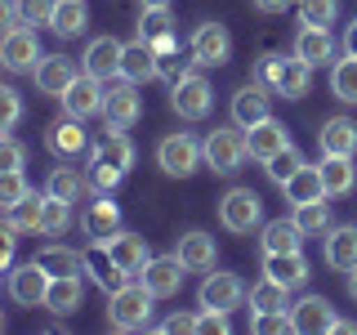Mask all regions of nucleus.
Here are the masks:
<instances>
[{
  "label": "nucleus",
  "mask_w": 357,
  "mask_h": 335,
  "mask_svg": "<svg viewBox=\"0 0 357 335\" xmlns=\"http://www.w3.org/2000/svg\"><path fill=\"white\" fill-rule=\"evenodd\" d=\"M344 54H357V18L344 27Z\"/></svg>",
  "instance_id": "57"
},
{
  "label": "nucleus",
  "mask_w": 357,
  "mask_h": 335,
  "mask_svg": "<svg viewBox=\"0 0 357 335\" xmlns=\"http://www.w3.org/2000/svg\"><path fill=\"white\" fill-rule=\"evenodd\" d=\"M331 94L340 103H357V54H344L331 67Z\"/></svg>",
  "instance_id": "37"
},
{
  "label": "nucleus",
  "mask_w": 357,
  "mask_h": 335,
  "mask_svg": "<svg viewBox=\"0 0 357 335\" xmlns=\"http://www.w3.org/2000/svg\"><path fill=\"white\" fill-rule=\"evenodd\" d=\"M18 5H22V22H27V27H50L59 0H18Z\"/></svg>",
  "instance_id": "46"
},
{
  "label": "nucleus",
  "mask_w": 357,
  "mask_h": 335,
  "mask_svg": "<svg viewBox=\"0 0 357 335\" xmlns=\"http://www.w3.org/2000/svg\"><path fill=\"white\" fill-rule=\"evenodd\" d=\"M81 268H85L89 282H94L98 290H107V295H112V290H116L121 282H130V277L121 273V264L107 255V246H103V241H89V251H81Z\"/></svg>",
  "instance_id": "15"
},
{
  "label": "nucleus",
  "mask_w": 357,
  "mask_h": 335,
  "mask_svg": "<svg viewBox=\"0 0 357 335\" xmlns=\"http://www.w3.org/2000/svg\"><path fill=\"white\" fill-rule=\"evenodd\" d=\"M121 179H126L121 170H112V165H103V161H89V184H94L98 193H112Z\"/></svg>",
  "instance_id": "49"
},
{
  "label": "nucleus",
  "mask_w": 357,
  "mask_h": 335,
  "mask_svg": "<svg viewBox=\"0 0 357 335\" xmlns=\"http://www.w3.org/2000/svg\"><path fill=\"white\" fill-rule=\"evenodd\" d=\"M85 299V268L81 273H59L50 282V295H45V308L54 313V318H72L76 308H81Z\"/></svg>",
  "instance_id": "17"
},
{
  "label": "nucleus",
  "mask_w": 357,
  "mask_h": 335,
  "mask_svg": "<svg viewBox=\"0 0 357 335\" xmlns=\"http://www.w3.org/2000/svg\"><path fill=\"white\" fill-rule=\"evenodd\" d=\"M45 59L40 54V40H36V27H9L5 40H0V63L9 72H36V63Z\"/></svg>",
  "instance_id": "9"
},
{
  "label": "nucleus",
  "mask_w": 357,
  "mask_h": 335,
  "mask_svg": "<svg viewBox=\"0 0 357 335\" xmlns=\"http://www.w3.org/2000/svg\"><path fill=\"white\" fill-rule=\"evenodd\" d=\"M210 103H215V89H210V81L201 72H188L183 81L170 85V107L183 121H206L210 117Z\"/></svg>",
  "instance_id": "6"
},
{
  "label": "nucleus",
  "mask_w": 357,
  "mask_h": 335,
  "mask_svg": "<svg viewBox=\"0 0 357 335\" xmlns=\"http://www.w3.org/2000/svg\"><path fill=\"white\" fill-rule=\"evenodd\" d=\"M156 165H161L170 179H188L197 170V165H206V148H201V139L192 134H165L161 143H156Z\"/></svg>",
  "instance_id": "3"
},
{
  "label": "nucleus",
  "mask_w": 357,
  "mask_h": 335,
  "mask_svg": "<svg viewBox=\"0 0 357 335\" xmlns=\"http://www.w3.org/2000/svg\"><path fill=\"white\" fill-rule=\"evenodd\" d=\"M273 117V103H268V89L264 85H241L237 94H232V121H237L241 130H250V126H259V121Z\"/></svg>",
  "instance_id": "21"
},
{
  "label": "nucleus",
  "mask_w": 357,
  "mask_h": 335,
  "mask_svg": "<svg viewBox=\"0 0 357 335\" xmlns=\"http://www.w3.org/2000/svg\"><path fill=\"white\" fill-rule=\"evenodd\" d=\"M290 54H299L308 67L331 63V59H335V36H331V27H299L295 50H290Z\"/></svg>",
  "instance_id": "29"
},
{
  "label": "nucleus",
  "mask_w": 357,
  "mask_h": 335,
  "mask_svg": "<svg viewBox=\"0 0 357 335\" xmlns=\"http://www.w3.org/2000/svg\"><path fill=\"white\" fill-rule=\"evenodd\" d=\"M89 161H103V165H112V170L130 174V165H134V143H130V134L121 130V126L103 130V139L89 148Z\"/></svg>",
  "instance_id": "19"
},
{
  "label": "nucleus",
  "mask_w": 357,
  "mask_h": 335,
  "mask_svg": "<svg viewBox=\"0 0 357 335\" xmlns=\"http://www.w3.org/2000/svg\"><path fill=\"white\" fill-rule=\"evenodd\" d=\"M85 27H89V5H85V0H59V9H54V22H50L54 36L72 40V36H81Z\"/></svg>",
  "instance_id": "33"
},
{
  "label": "nucleus",
  "mask_w": 357,
  "mask_h": 335,
  "mask_svg": "<svg viewBox=\"0 0 357 335\" xmlns=\"http://www.w3.org/2000/svg\"><path fill=\"white\" fill-rule=\"evenodd\" d=\"M255 9H259V14H286L290 5H295V0H250Z\"/></svg>",
  "instance_id": "56"
},
{
  "label": "nucleus",
  "mask_w": 357,
  "mask_h": 335,
  "mask_svg": "<svg viewBox=\"0 0 357 335\" xmlns=\"http://www.w3.org/2000/svg\"><path fill=\"white\" fill-rule=\"evenodd\" d=\"M40 215H45V197H36V193H27L22 201L5 206V223L18 232H40Z\"/></svg>",
  "instance_id": "36"
},
{
  "label": "nucleus",
  "mask_w": 357,
  "mask_h": 335,
  "mask_svg": "<svg viewBox=\"0 0 357 335\" xmlns=\"http://www.w3.org/2000/svg\"><path fill=\"white\" fill-rule=\"evenodd\" d=\"M103 94H107V85H103V81H94L89 72H81L72 85L63 89L59 103H63L67 117H81V121H85V117H98V112H103Z\"/></svg>",
  "instance_id": "11"
},
{
  "label": "nucleus",
  "mask_w": 357,
  "mask_h": 335,
  "mask_svg": "<svg viewBox=\"0 0 357 335\" xmlns=\"http://www.w3.org/2000/svg\"><path fill=\"white\" fill-rule=\"evenodd\" d=\"M14 241H18V228H9L5 223V232H0V268H14Z\"/></svg>",
  "instance_id": "55"
},
{
  "label": "nucleus",
  "mask_w": 357,
  "mask_h": 335,
  "mask_svg": "<svg viewBox=\"0 0 357 335\" xmlns=\"http://www.w3.org/2000/svg\"><path fill=\"white\" fill-rule=\"evenodd\" d=\"M286 308H290V286L273 282V277L250 286V318H259V313H286Z\"/></svg>",
  "instance_id": "35"
},
{
  "label": "nucleus",
  "mask_w": 357,
  "mask_h": 335,
  "mask_svg": "<svg viewBox=\"0 0 357 335\" xmlns=\"http://www.w3.org/2000/svg\"><path fill=\"white\" fill-rule=\"evenodd\" d=\"M143 9H170V0H139Z\"/></svg>",
  "instance_id": "58"
},
{
  "label": "nucleus",
  "mask_w": 357,
  "mask_h": 335,
  "mask_svg": "<svg viewBox=\"0 0 357 335\" xmlns=\"http://www.w3.org/2000/svg\"><path fill=\"white\" fill-rule=\"evenodd\" d=\"M31 76H36V89H40V94H54V98H63V89L76 81L72 59H63V54H45Z\"/></svg>",
  "instance_id": "26"
},
{
  "label": "nucleus",
  "mask_w": 357,
  "mask_h": 335,
  "mask_svg": "<svg viewBox=\"0 0 357 335\" xmlns=\"http://www.w3.org/2000/svg\"><path fill=\"white\" fill-rule=\"evenodd\" d=\"M321 184H326V197H349L353 188H357V165H353V156H331V152H321Z\"/></svg>",
  "instance_id": "28"
},
{
  "label": "nucleus",
  "mask_w": 357,
  "mask_h": 335,
  "mask_svg": "<svg viewBox=\"0 0 357 335\" xmlns=\"http://www.w3.org/2000/svg\"><path fill=\"white\" fill-rule=\"evenodd\" d=\"M152 304H156V295L143 282H121L107 295V322H112V331H148L152 327Z\"/></svg>",
  "instance_id": "1"
},
{
  "label": "nucleus",
  "mask_w": 357,
  "mask_h": 335,
  "mask_svg": "<svg viewBox=\"0 0 357 335\" xmlns=\"http://www.w3.org/2000/svg\"><path fill=\"white\" fill-rule=\"evenodd\" d=\"M161 331H165V335H188V331H197V313H170V318L161 322Z\"/></svg>",
  "instance_id": "52"
},
{
  "label": "nucleus",
  "mask_w": 357,
  "mask_h": 335,
  "mask_svg": "<svg viewBox=\"0 0 357 335\" xmlns=\"http://www.w3.org/2000/svg\"><path fill=\"white\" fill-rule=\"evenodd\" d=\"M201 148H206V165L215 174H237L245 165V156H250V143H245V130L232 121V126H215L201 139Z\"/></svg>",
  "instance_id": "2"
},
{
  "label": "nucleus",
  "mask_w": 357,
  "mask_h": 335,
  "mask_svg": "<svg viewBox=\"0 0 357 335\" xmlns=\"http://www.w3.org/2000/svg\"><path fill=\"white\" fill-rule=\"evenodd\" d=\"M255 85H264L268 94H277V59H264L255 67Z\"/></svg>",
  "instance_id": "54"
},
{
  "label": "nucleus",
  "mask_w": 357,
  "mask_h": 335,
  "mask_svg": "<svg viewBox=\"0 0 357 335\" xmlns=\"http://www.w3.org/2000/svg\"><path fill=\"white\" fill-rule=\"evenodd\" d=\"M295 9L304 27H331L340 18V0H295Z\"/></svg>",
  "instance_id": "41"
},
{
  "label": "nucleus",
  "mask_w": 357,
  "mask_h": 335,
  "mask_svg": "<svg viewBox=\"0 0 357 335\" xmlns=\"http://www.w3.org/2000/svg\"><path fill=\"white\" fill-rule=\"evenodd\" d=\"M67 223H72V201H63V197H50V193H45L40 232H45V237H59V232H67Z\"/></svg>",
  "instance_id": "42"
},
{
  "label": "nucleus",
  "mask_w": 357,
  "mask_h": 335,
  "mask_svg": "<svg viewBox=\"0 0 357 335\" xmlns=\"http://www.w3.org/2000/svg\"><path fill=\"white\" fill-rule=\"evenodd\" d=\"M0 107H5V134H14L18 117H22V98H18V89H14V85L0 89Z\"/></svg>",
  "instance_id": "50"
},
{
  "label": "nucleus",
  "mask_w": 357,
  "mask_h": 335,
  "mask_svg": "<svg viewBox=\"0 0 357 335\" xmlns=\"http://www.w3.org/2000/svg\"><path fill=\"white\" fill-rule=\"evenodd\" d=\"M282 193L290 206H308V201H326V184H321V170L317 165H304V170H295L282 184Z\"/></svg>",
  "instance_id": "31"
},
{
  "label": "nucleus",
  "mask_w": 357,
  "mask_h": 335,
  "mask_svg": "<svg viewBox=\"0 0 357 335\" xmlns=\"http://www.w3.org/2000/svg\"><path fill=\"white\" fill-rule=\"evenodd\" d=\"M139 36H143V40H152V45H161L165 36H174V18H170V9H143V14H139Z\"/></svg>",
  "instance_id": "43"
},
{
  "label": "nucleus",
  "mask_w": 357,
  "mask_h": 335,
  "mask_svg": "<svg viewBox=\"0 0 357 335\" xmlns=\"http://www.w3.org/2000/svg\"><path fill=\"white\" fill-rule=\"evenodd\" d=\"M308 81H312V67L290 54V59H277V94L282 98H304L308 94Z\"/></svg>",
  "instance_id": "32"
},
{
  "label": "nucleus",
  "mask_w": 357,
  "mask_h": 335,
  "mask_svg": "<svg viewBox=\"0 0 357 335\" xmlns=\"http://www.w3.org/2000/svg\"><path fill=\"white\" fill-rule=\"evenodd\" d=\"M174 255L183 260L188 273H210V268H215V260H219V246H215V237H210V232H183V237H178V246H174Z\"/></svg>",
  "instance_id": "22"
},
{
  "label": "nucleus",
  "mask_w": 357,
  "mask_h": 335,
  "mask_svg": "<svg viewBox=\"0 0 357 335\" xmlns=\"http://www.w3.org/2000/svg\"><path fill=\"white\" fill-rule=\"evenodd\" d=\"M45 193L50 197H63V201H81L85 197V179L72 170V165H54L50 179H45Z\"/></svg>",
  "instance_id": "39"
},
{
  "label": "nucleus",
  "mask_w": 357,
  "mask_h": 335,
  "mask_svg": "<svg viewBox=\"0 0 357 335\" xmlns=\"http://www.w3.org/2000/svg\"><path fill=\"white\" fill-rule=\"evenodd\" d=\"M31 188H27V179H22V170H0V201L5 206H14V201H22Z\"/></svg>",
  "instance_id": "47"
},
{
  "label": "nucleus",
  "mask_w": 357,
  "mask_h": 335,
  "mask_svg": "<svg viewBox=\"0 0 357 335\" xmlns=\"http://www.w3.org/2000/svg\"><path fill=\"white\" fill-rule=\"evenodd\" d=\"M264 255H286V251H299L304 246V232H299L295 219H273L264 223Z\"/></svg>",
  "instance_id": "34"
},
{
  "label": "nucleus",
  "mask_w": 357,
  "mask_h": 335,
  "mask_svg": "<svg viewBox=\"0 0 357 335\" xmlns=\"http://www.w3.org/2000/svg\"><path fill=\"white\" fill-rule=\"evenodd\" d=\"M264 277H273V282H282L290 290H299L308 282V260L304 251H286V255H264Z\"/></svg>",
  "instance_id": "25"
},
{
  "label": "nucleus",
  "mask_w": 357,
  "mask_h": 335,
  "mask_svg": "<svg viewBox=\"0 0 357 335\" xmlns=\"http://www.w3.org/2000/svg\"><path fill=\"white\" fill-rule=\"evenodd\" d=\"M349 295L357 299V268H353V273H349Z\"/></svg>",
  "instance_id": "59"
},
{
  "label": "nucleus",
  "mask_w": 357,
  "mask_h": 335,
  "mask_svg": "<svg viewBox=\"0 0 357 335\" xmlns=\"http://www.w3.org/2000/svg\"><path fill=\"white\" fill-rule=\"evenodd\" d=\"M219 223L228 232H250L264 223V201L255 188H228L219 201Z\"/></svg>",
  "instance_id": "5"
},
{
  "label": "nucleus",
  "mask_w": 357,
  "mask_h": 335,
  "mask_svg": "<svg viewBox=\"0 0 357 335\" xmlns=\"http://www.w3.org/2000/svg\"><path fill=\"white\" fill-rule=\"evenodd\" d=\"M245 143H250V161H273L282 148H290V130L277 117H268V121L245 130Z\"/></svg>",
  "instance_id": "18"
},
{
  "label": "nucleus",
  "mask_w": 357,
  "mask_h": 335,
  "mask_svg": "<svg viewBox=\"0 0 357 335\" xmlns=\"http://www.w3.org/2000/svg\"><path fill=\"white\" fill-rule=\"evenodd\" d=\"M45 148H50L54 156H63V161L81 156L89 148V134L81 130V117H63L59 126H50V134H45Z\"/></svg>",
  "instance_id": "23"
},
{
  "label": "nucleus",
  "mask_w": 357,
  "mask_h": 335,
  "mask_svg": "<svg viewBox=\"0 0 357 335\" xmlns=\"http://www.w3.org/2000/svg\"><path fill=\"white\" fill-rule=\"evenodd\" d=\"M121 59H126V45H121L116 36H94V40H89L85 45V72L89 76H94V81H116V76H121Z\"/></svg>",
  "instance_id": "13"
},
{
  "label": "nucleus",
  "mask_w": 357,
  "mask_h": 335,
  "mask_svg": "<svg viewBox=\"0 0 357 335\" xmlns=\"http://www.w3.org/2000/svg\"><path fill=\"white\" fill-rule=\"evenodd\" d=\"M197 331H201V335H228V313L201 308V313H197Z\"/></svg>",
  "instance_id": "51"
},
{
  "label": "nucleus",
  "mask_w": 357,
  "mask_h": 335,
  "mask_svg": "<svg viewBox=\"0 0 357 335\" xmlns=\"http://www.w3.org/2000/svg\"><path fill=\"white\" fill-rule=\"evenodd\" d=\"M112 232H121V210H116V201H107V193H98V201H89V210H85V237L107 241Z\"/></svg>",
  "instance_id": "30"
},
{
  "label": "nucleus",
  "mask_w": 357,
  "mask_h": 335,
  "mask_svg": "<svg viewBox=\"0 0 357 335\" xmlns=\"http://www.w3.org/2000/svg\"><path fill=\"white\" fill-rule=\"evenodd\" d=\"M188 54L197 59V67H223L232 59V36L223 22H201L188 40Z\"/></svg>",
  "instance_id": "8"
},
{
  "label": "nucleus",
  "mask_w": 357,
  "mask_h": 335,
  "mask_svg": "<svg viewBox=\"0 0 357 335\" xmlns=\"http://www.w3.org/2000/svg\"><path fill=\"white\" fill-rule=\"evenodd\" d=\"M103 117H107V126L130 130L134 121L143 117V94H139V81H126V76L107 81V94H103Z\"/></svg>",
  "instance_id": "7"
},
{
  "label": "nucleus",
  "mask_w": 357,
  "mask_h": 335,
  "mask_svg": "<svg viewBox=\"0 0 357 335\" xmlns=\"http://www.w3.org/2000/svg\"><path fill=\"white\" fill-rule=\"evenodd\" d=\"M103 246H107V255H112V260L121 264V273H126V277H139L143 268H148V260H152L148 237H143V232H130V228L112 232V237H107Z\"/></svg>",
  "instance_id": "12"
},
{
  "label": "nucleus",
  "mask_w": 357,
  "mask_h": 335,
  "mask_svg": "<svg viewBox=\"0 0 357 335\" xmlns=\"http://www.w3.org/2000/svg\"><path fill=\"white\" fill-rule=\"evenodd\" d=\"M317 148L331 152V156H357V121L349 117H331L321 121L317 130Z\"/></svg>",
  "instance_id": "24"
},
{
  "label": "nucleus",
  "mask_w": 357,
  "mask_h": 335,
  "mask_svg": "<svg viewBox=\"0 0 357 335\" xmlns=\"http://www.w3.org/2000/svg\"><path fill=\"white\" fill-rule=\"evenodd\" d=\"M50 282H54V273L45 268L40 260H31V264H14L9 268V277H5V290H9V299L22 308H45V295H50Z\"/></svg>",
  "instance_id": "4"
},
{
  "label": "nucleus",
  "mask_w": 357,
  "mask_h": 335,
  "mask_svg": "<svg viewBox=\"0 0 357 335\" xmlns=\"http://www.w3.org/2000/svg\"><path fill=\"white\" fill-rule=\"evenodd\" d=\"M290 327H295L299 335L335 331V308H331V299H321V295H304L299 304H290Z\"/></svg>",
  "instance_id": "16"
},
{
  "label": "nucleus",
  "mask_w": 357,
  "mask_h": 335,
  "mask_svg": "<svg viewBox=\"0 0 357 335\" xmlns=\"http://www.w3.org/2000/svg\"><path fill=\"white\" fill-rule=\"evenodd\" d=\"M121 76L126 81H156V45L152 40H143V36H134L126 45V59H121Z\"/></svg>",
  "instance_id": "27"
},
{
  "label": "nucleus",
  "mask_w": 357,
  "mask_h": 335,
  "mask_svg": "<svg viewBox=\"0 0 357 335\" xmlns=\"http://www.w3.org/2000/svg\"><path fill=\"white\" fill-rule=\"evenodd\" d=\"M304 165H308V161L299 156V148H295V143H290V148H282V152L273 156V161H264V170H268V179H273L277 188H282L286 179L295 174V170H304Z\"/></svg>",
  "instance_id": "44"
},
{
  "label": "nucleus",
  "mask_w": 357,
  "mask_h": 335,
  "mask_svg": "<svg viewBox=\"0 0 357 335\" xmlns=\"http://www.w3.org/2000/svg\"><path fill=\"white\" fill-rule=\"evenodd\" d=\"M192 63H197V59H183V54H178V45H165V50H156V76H161L165 85L183 81V76L192 72Z\"/></svg>",
  "instance_id": "40"
},
{
  "label": "nucleus",
  "mask_w": 357,
  "mask_h": 335,
  "mask_svg": "<svg viewBox=\"0 0 357 335\" xmlns=\"http://www.w3.org/2000/svg\"><path fill=\"white\" fill-rule=\"evenodd\" d=\"M290 219L299 223V232H304V237H326V228H331V210H326V201L290 206Z\"/></svg>",
  "instance_id": "38"
},
{
  "label": "nucleus",
  "mask_w": 357,
  "mask_h": 335,
  "mask_svg": "<svg viewBox=\"0 0 357 335\" xmlns=\"http://www.w3.org/2000/svg\"><path fill=\"white\" fill-rule=\"evenodd\" d=\"M183 273H188V268H183V260H178V255H152L148 268L139 273V282L148 286L156 299H170L174 290L183 286Z\"/></svg>",
  "instance_id": "14"
},
{
  "label": "nucleus",
  "mask_w": 357,
  "mask_h": 335,
  "mask_svg": "<svg viewBox=\"0 0 357 335\" xmlns=\"http://www.w3.org/2000/svg\"><path fill=\"white\" fill-rule=\"evenodd\" d=\"M36 260H40L45 268H50L54 277H59V273H81V255H76V251H67V246H45Z\"/></svg>",
  "instance_id": "45"
},
{
  "label": "nucleus",
  "mask_w": 357,
  "mask_h": 335,
  "mask_svg": "<svg viewBox=\"0 0 357 335\" xmlns=\"http://www.w3.org/2000/svg\"><path fill=\"white\" fill-rule=\"evenodd\" d=\"M250 331H259V335L295 331V327H290V308H286V313H259V318H250Z\"/></svg>",
  "instance_id": "48"
},
{
  "label": "nucleus",
  "mask_w": 357,
  "mask_h": 335,
  "mask_svg": "<svg viewBox=\"0 0 357 335\" xmlns=\"http://www.w3.org/2000/svg\"><path fill=\"white\" fill-rule=\"evenodd\" d=\"M321 255H326V264H331V268H340V273H353V268H357V223H340V228H326Z\"/></svg>",
  "instance_id": "20"
},
{
  "label": "nucleus",
  "mask_w": 357,
  "mask_h": 335,
  "mask_svg": "<svg viewBox=\"0 0 357 335\" xmlns=\"http://www.w3.org/2000/svg\"><path fill=\"white\" fill-rule=\"evenodd\" d=\"M0 170H22V148L14 134H5V148H0Z\"/></svg>",
  "instance_id": "53"
},
{
  "label": "nucleus",
  "mask_w": 357,
  "mask_h": 335,
  "mask_svg": "<svg viewBox=\"0 0 357 335\" xmlns=\"http://www.w3.org/2000/svg\"><path fill=\"white\" fill-rule=\"evenodd\" d=\"M241 299H245V286H241V277L237 273H206V282H201L197 290V308H219V313H232V308H241Z\"/></svg>",
  "instance_id": "10"
}]
</instances>
